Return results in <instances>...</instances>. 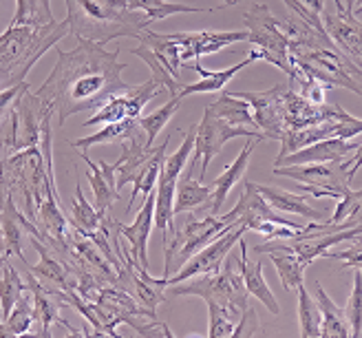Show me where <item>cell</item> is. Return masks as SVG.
Listing matches in <instances>:
<instances>
[{
    "label": "cell",
    "instance_id": "d6986e66",
    "mask_svg": "<svg viewBox=\"0 0 362 338\" xmlns=\"http://www.w3.org/2000/svg\"><path fill=\"white\" fill-rule=\"evenodd\" d=\"M252 255H267L269 261L274 263V268H276V274L281 279V286L285 292H298L303 286H305V268H307V263H303L294 252H289V250H283V247L274 245V243H261L257 247H252L250 250Z\"/></svg>",
    "mask_w": 362,
    "mask_h": 338
},
{
    "label": "cell",
    "instance_id": "277c9868",
    "mask_svg": "<svg viewBox=\"0 0 362 338\" xmlns=\"http://www.w3.org/2000/svg\"><path fill=\"white\" fill-rule=\"evenodd\" d=\"M170 288L173 294L177 296H199L206 303H230L239 310H245L250 305V292L245 290L243 276L237 265V257L230 255L216 272L192 276Z\"/></svg>",
    "mask_w": 362,
    "mask_h": 338
},
{
    "label": "cell",
    "instance_id": "4dcf8cb0",
    "mask_svg": "<svg viewBox=\"0 0 362 338\" xmlns=\"http://www.w3.org/2000/svg\"><path fill=\"white\" fill-rule=\"evenodd\" d=\"M168 144H170V135H166L164 144H159V151L155 153V157L148 162V166L137 175V180L133 182V192H131L129 206H126V212L133 210V204H135V199L139 197V194L146 197L148 192L155 190L157 180H159V173H161V166H164V159H166V153H168Z\"/></svg>",
    "mask_w": 362,
    "mask_h": 338
},
{
    "label": "cell",
    "instance_id": "44dd1931",
    "mask_svg": "<svg viewBox=\"0 0 362 338\" xmlns=\"http://www.w3.org/2000/svg\"><path fill=\"white\" fill-rule=\"evenodd\" d=\"M199 159L190 157V162L186 166V175L177 180V188H175V217L186 215L190 210L197 208H210L212 204V186H206L202 182H197L192 173L197 168Z\"/></svg>",
    "mask_w": 362,
    "mask_h": 338
},
{
    "label": "cell",
    "instance_id": "ac0fdd59",
    "mask_svg": "<svg viewBox=\"0 0 362 338\" xmlns=\"http://www.w3.org/2000/svg\"><path fill=\"white\" fill-rule=\"evenodd\" d=\"M239 250H241V255L237 257V265H239V272H241V276H243L245 290L250 292V296L259 298L261 303L269 310V314L279 316V314H281L279 301H276L274 292L269 290L267 281H265V276H263V259L250 261V247H247V243L243 241V237L239 239Z\"/></svg>",
    "mask_w": 362,
    "mask_h": 338
},
{
    "label": "cell",
    "instance_id": "d6a6232c",
    "mask_svg": "<svg viewBox=\"0 0 362 338\" xmlns=\"http://www.w3.org/2000/svg\"><path fill=\"white\" fill-rule=\"evenodd\" d=\"M181 95H173L164 106H159L157 111H153V113H146V115H141L139 120H137V124H139V129L146 133V146H153L155 144V139H157V135L164 131L166 127H168V122L177 115V111L181 109Z\"/></svg>",
    "mask_w": 362,
    "mask_h": 338
},
{
    "label": "cell",
    "instance_id": "ffe728a7",
    "mask_svg": "<svg viewBox=\"0 0 362 338\" xmlns=\"http://www.w3.org/2000/svg\"><path fill=\"white\" fill-rule=\"evenodd\" d=\"M259 144H261V139H247L245 144H243V148H241V153L237 155V159L230 162L226 166V170L212 182V204H210L212 215H219L223 204H226V199H228L230 190L243 180V175H245V170H247V166L252 162V153H255V148Z\"/></svg>",
    "mask_w": 362,
    "mask_h": 338
},
{
    "label": "cell",
    "instance_id": "d4e9b609",
    "mask_svg": "<svg viewBox=\"0 0 362 338\" xmlns=\"http://www.w3.org/2000/svg\"><path fill=\"white\" fill-rule=\"evenodd\" d=\"M316 303L322 314V325H320V336L327 338H349L351 327L347 321V314L340 305H336V301L327 294V290L322 288V283L316 281Z\"/></svg>",
    "mask_w": 362,
    "mask_h": 338
},
{
    "label": "cell",
    "instance_id": "1f68e13d",
    "mask_svg": "<svg viewBox=\"0 0 362 338\" xmlns=\"http://www.w3.org/2000/svg\"><path fill=\"white\" fill-rule=\"evenodd\" d=\"M131 53H133V56H137L139 60H144V62H146V66L151 69V78L161 86V88H164V91L173 98V95H179L181 93V88H184V84H181V80L179 78H175L173 74H170V71L164 66V62H161L157 56H155V51L153 49H148L146 45H137V47H133L131 49Z\"/></svg>",
    "mask_w": 362,
    "mask_h": 338
},
{
    "label": "cell",
    "instance_id": "9c48e42d",
    "mask_svg": "<svg viewBox=\"0 0 362 338\" xmlns=\"http://www.w3.org/2000/svg\"><path fill=\"white\" fill-rule=\"evenodd\" d=\"M245 233H247V226L241 223L239 219H234V223L226 230V233H221L214 241H210L204 250L192 255L173 276H168V286H177V283H184V281L199 276V274L216 272L223 265V261L228 259L230 250L239 243V239Z\"/></svg>",
    "mask_w": 362,
    "mask_h": 338
},
{
    "label": "cell",
    "instance_id": "2e32d148",
    "mask_svg": "<svg viewBox=\"0 0 362 338\" xmlns=\"http://www.w3.org/2000/svg\"><path fill=\"white\" fill-rule=\"evenodd\" d=\"M228 221H234V219H239L241 223L247 226V230H252L257 223L261 221H276V223H292V221H287L285 217L279 215V210L272 208L265 197L259 192L257 184L255 182H245L243 186V192H241V197H239V204L234 206L228 215H223Z\"/></svg>",
    "mask_w": 362,
    "mask_h": 338
},
{
    "label": "cell",
    "instance_id": "d590c367",
    "mask_svg": "<svg viewBox=\"0 0 362 338\" xmlns=\"http://www.w3.org/2000/svg\"><path fill=\"white\" fill-rule=\"evenodd\" d=\"M298 294V323H300V336L303 338H316L320 336L322 314L316 303V298L310 296L305 286L296 292Z\"/></svg>",
    "mask_w": 362,
    "mask_h": 338
},
{
    "label": "cell",
    "instance_id": "bcb514c9",
    "mask_svg": "<svg viewBox=\"0 0 362 338\" xmlns=\"http://www.w3.org/2000/svg\"><path fill=\"white\" fill-rule=\"evenodd\" d=\"M0 237H3V223H0Z\"/></svg>",
    "mask_w": 362,
    "mask_h": 338
},
{
    "label": "cell",
    "instance_id": "f1b7e54d",
    "mask_svg": "<svg viewBox=\"0 0 362 338\" xmlns=\"http://www.w3.org/2000/svg\"><path fill=\"white\" fill-rule=\"evenodd\" d=\"M336 202L338 204L327 221L332 226H338L340 230L362 228V188L360 190L345 188L338 194Z\"/></svg>",
    "mask_w": 362,
    "mask_h": 338
},
{
    "label": "cell",
    "instance_id": "74e56055",
    "mask_svg": "<svg viewBox=\"0 0 362 338\" xmlns=\"http://www.w3.org/2000/svg\"><path fill=\"white\" fill-rule=\"evenodd\" d=\"M283 3L292 9L303 23L314 27L320 33H327L322 25V11H325V0H283Z\"/></svg>",
    "mask_w": 362,
    "mask_h": 338
},
{
    "label": "cell",
    "instance_id": "3957f363",
    "mask_svg": "<svg viewBox=\"0 0 362 338\" xmlns=\"http://www.w3.org/2000/svg\"><path fill=\"white\" fill-rule=\"evenodd\" d=\"M69 35V21L49 25H18L0 33V84L5 88L27 82V74L49 49Z\"/></svg>",
    "mask_w": 362,
    "mask_h": 338
},
{
    "label": "cell",
    "instance_id": "30bf717a",
    "mask_svg": "<svg viewBox=\"0 0 362 338\" xmlns=\"http://www.w3.org/2000/svg\"><path fill=\"white\" fill-rule=\"evenodd\" d=\"M159 93H166V91L151 78L148 82L133 86L129 93H119V95H113L111 100H106L82 127L90 129V127H100V124H113L122 120H139L144 106L151 100H155Z\"/></svg>",
    "mask_w": 362,
    "mask_h": 338
},
{
    "label": "cell",
    "instance_id": "6da1fadb",
    "mask_svg": "<svg viewBox=\"0 0 362 338\" xmlns=\"http://www.w3.org/2000/svg\"><path fill=\"white\" fill-rule=\"evenodd\" d=\"M119 49L108 51L102 42L78 40L64 51L58 49V60L49 78L35 93L58 115V127L76 113L98 111L113 95L129 93L133 84L124 82L126 62L119 60Z\"/></svg>",
    "mask_w": 362,
    "mask_h": 338
},
{
    "label": "cell",
    "instance_id": "52a82bcc",
    "mask_svg": "<svg viewBox=\"0 0 362 338\" xmlns=\"http://www.w3.org/2000/svg\"><path fill=\"white\" fill-rule=\"evenodd\" d=\"M272 173L298 182L303 194H310V197H318V199L322 197L338 199V194L351 184L345 159L342 162H320V164H300V166H274Z\"/></svg>",
    "mask_w": 362,
    "mask_h": 338
},
{
    "label": "cell",
    "instance_id": "83f0119b",
    "mask_svg": "<svg viewBox=\"0 0 362 338\" xmlns=\"http://www.w3.org/2000/svg\"><path fill=\"white\" fill-rule=\"evenodd\" d=\"M139 129L137 120H122V122H113L102 127L98 133L86 135L80 139H69V144L78 148V151H86L90 146H102V144H113V141H124L131 135H135V131Z\"/></svg>",
    "mask_w": 362,
    "mask_h": 338
},
{
    "label": "cell",
    "instance_id": "9a60e30c",
    "mask_svg": "<svg viewBox=\"0 0 362 338\" xmlns=\"http://www.w3.org/2000/svg\"><path fill=\"white\" fill-rule=\"evenodd\" d=\"M358 144H351V139H340V137H329L320 139L314 144L305 146L296 153H289L285 157H279L274 166H300V164H320V162H342L347 159Z\"/></svg>",
    "mask_w": 362,
    "mask_h": 338
},
{
    "label": "cell",
    "instance_id": "7bdbcfd3",
    "mask_svg": "<svg viewBox=\"0 0 362 338\" xmlns=\"http://www.w3.org/2000/svg\"><path fill=\"white\" fill-rule=\"evenodd\" d=\"M345 164H347V175H349V180H354L356 173L362 168V144L345 159Z\"/></svg>",
    "mask_w": 362,
    "mask_h": 338
},
{
    "label": "cell",
    "instance_id": "f35d334b",
    "mask_svg": "<svg viewBox=\"0 0 362 338\" xmlns=\"http://www.w3.org/2000/svg\"><path fill=\"white\" fill-rule=\"evenodd\" d=\"M345 314L351 327V336H362V272L356 270L354 274V290L345 305Z\"/></svg>",
    "mask_w": 362,
    "mask_h": 338
},
{
    "label": "cell",
    "instance_id": "5bb4252c",
    "mask_svg": "<svg viewBox=\"0 0 362 338\" xmlns=\"http://www.w3.org/2000/svg\"><path fill=\"white\" fill-rule=\"evenodd\" d=\"M325 31L334 45L362 71V23L347 11H322Z\"/></svg>",
    "mask_w": 362,
    "mask_h": 338
},
{
    "label": "cell",
    "instance_id": "836d02e7",
    "mask_svg": "<svg viewBox=\"0 0 362 338\" xmlns=\"http://www.w3.org/2000/svg\"><path fill=\"white\" fill-rule=\"evenodd\" d=\"M241 310L230 303H208V336L210 338H226L234 336L239 325Z\"/></svg>",
    "mask_w": 362,
    "mask_h": 338
},
{
    "label": "cell",
    "instance_id": "7a4b0ae2",
    "mask_svg": "<svg viewBox=\"0 0 362 338\" xmlns=\"http://www.w3.org/2000/svg\"><path fill=\"white\" fill-rule=\"evenodd\" d=\"M69 33L78 40L111 42L117 38H139L148 29V16L129 9V0H64Z\"/></svg>",
    "mask_w": 362,
    "mask_h": 338
},
{
    "label": "cell",
    "instance_id": "8d00e7d4",
    "mask_svg": "<svg viewBox=\"0 0 362 338\" xmlns=\"http://www.w3.org/2000/svg\"><path fill=\"white\" fill-rule=\"evenodd\" d=\"M5 323L11 332V336H23L29 334L31 325L35 323V314H33V296L27 290L21 298L16 301V305L11 308L9 316L5 318Z\"/></svg>",
    "mask_w": 362,
    "mask_h": 338
},
{
    "label": "cell",
    "instance_id": "ab89813d",
    "mask_svg": "<svg viewBox=\"0 0 362 338\" xmlns=\"http://www.w3.org/2000/svg\"><path fill=\"white\" fill-rule=\"evenodd\" d=\"M261 321H259V314L255 310V305H247L245 310H241V318H239V325L234 330V336H245L252 338L261 334Z\"/></svg>",
    "mask_w": 362,
    "mask_h": 338
},
{
    "label": "cell",
    "instance_id": "4fadbf2b",
    "mask_svg": "<svg viewBox=\"0 0 362 338\" xmlns=\"http://www.w3.org/2000/svg\"><path fill=\"white\" fill-rule=\"evenodd\" d=\"M113 228L119 233V237L129 239L131 243V255H133V261L139 263L141 268H151L148 263V239H151V230L155 226V190L148 192L146 197H144V204L137 212V217L131 226H126L117 219H111Z\"/></svg>",
    "mask_w": 362,
    "mask_h": 338
},
{
    "label": "cell",
    "instance_id": "f546056e",
    "mask_svg": "<svg viewBox=\"0 0 362 338\" xmlns=\"http://www.w3.org/2000/svg\"><path fill=\"white\" fill-rule=\"evenodd\" d=\"M27 290H29L27 281L18 274V270L9 263V259H5L3 265H0V316H3V321L9 316L16 301Z\"/></svg>",
    "mask_w": 362,
    "mask_h": 338
},
{
    "label": "cell",
    "instance_id": "ba28073f",
    "mask_svg": "<svg viewBox=\"0 0 362 338\" xmlns=\"http://www.w3.org/2000/svg\"><path fill=\"white\" fill-rule=\"evenodd\" d=\"M234 137H245V139H265L261 131L257 129H245V127H234V124L221 120L219 115H214L208 106L204 111L202 122L197 124V135H194V151L192 157L202 162V170H199V182L204 180L208 166L212 159L223 151V144Z\"/></svg>",
    "mask_w": 362,
    "mask_h": 338
},
{
    "label": "cell",
    "instance_id": "8992f818",
    "mask_svg": "<svg viewBox=\"0 0 362 338\" xmlns=\"http://www.w3.org/2000/svg\"><path fill=\"white\" fill-rule=\"evenodd\" d=\"M243 23L247 27V40L259 58L289 76V38L283 29V21H279L265 3H255L243 13Z\"/></svg>",
    "mask_w": 362,
    "mask_h": 338
},
{
    "label": "cell",
    "instance_id": "4316f807",
    "mask_svg": "<svg viewBox=\"0 0 362 338\" xmlns=\"http://www.w3.org/2000/svg\"><path fill=\"white\" fill-rule=\"evenodd\" d=\"M80 155H82L84 162L88 164L86 180H88V184H90V190H93L95 208H98L100 215H108V210H111L113 204L119 199V188L106 180L104 173H102V168H100V164L93 162V159H90V157L86 155V151H80Z\"/></svg>",
    "mask_w": 362,
    "mask_h": 338
},
{
    "label": "cell",
    "instance_id": "e575fe53",
    "mask_svg": "<svg viewBox=\"0 0 362 338\" xmlns=\"http://www.w3.org/2000/svg\"><path fill=\"white\" fill-rule=\"evenodd\" d=\"M51 0H16V11L9 27L18 25H49L53 23Z\"/></svg>",
    "mask_w": 362,
    "mask_h": 338
},
{
    "label": "cell",
    "instance_id": "e0dca14e",
    "mask_svg": "<svg viewBox=\"0 0 362 338\" xmlns=\"http://www.w3.org/2000/svg\"><path fill=\"white\" fill-rule=\"evenodd\" d=\"M261 58H259V53L255 51V49H250V53L247 56L241 60V62H237V64H232V66H228V69H223V71H208V69H204L199 62H188L184 69H190V71H194V74H199L202 76V80L199 82H194V84H184V88H181V98H188V95H194V93H221L223 88H226V84L239 74V71H243L245 66H250V64H255V62H259Z\"/></svg>",
    "mask_w": 362,
    "mask_h": 338
},
{
    "label": "cell",
    "instance_id": "f6af8a7d",
    "mask_svg": "<svg viewBox=\"0 0 362 338\" xmlns=\"http://www.w3.org/2000/svg\"><path fill=\"white\" fill-rule=\"evenodd\" d=\"M223 5H226V7H230V5H234V0H223Z\"/></svg>",
    "mask_w": 362,
    "mask_h": 338
},
{
    "label": "cell",
    "instance_id": "ee69618b",
    "mask_svg": "<svg viewBox=\"0 0 362 338\" xmlns=\"http://www.w3.org/2000/svg\"><path fill=\"white\" fill-rule=\"evenodd\" d=\"M358 13H362V5H360V7H356V9H354V16H358Z\"/></svg>",
    "mask_w": 362,
    "mask_h": 338
},
{
    "label": "cell",
    "instance_id": "5b68a950",
    "mask_svg": "<svg viewBox=\"0 0 362 338\" xmlns=\"http://www.w3.org/2000/svg\"><path fill=\"white\" fill-rule=\"evenodd\" d=\"M234 221H228L226 217L212 215V212H204V217H199V212H194L192 217L186 219L184 228H175L173 239L166 243V261H164V276H173L175 270H179L192 255L214 241L221 233L232 226Z\"/></svg>",
    "mask_w": 362,
    "mask_h": 338
},
{
    "label": "cell",
    "instance_id": "7c38bea8",
    "mask_svg": "<svg viewBox=\"0 0 362 338\" xmlns=\"http://www.w3.org/2000/svg\"><path fill=\"white\" fill-rule=\"evenodd\" d=\"M175 38L184 53V66L202 56H212L234 42L247 40V31H177Z\"/></svg>",
    "mask_w": 362,
    "mask_h": 338
},
{
    "label": "cell",
    "instance_id": "b9f144b4",
    "mask_svg": "<svg viewBox=\"0 0 362 338\" xmlns=\"http://www.w3.org/2000/svg\"><path fill=\"white\" fill-rule=\"evenodd\" d=\"M25 86H29V82H21V84H16V86L5 88V91H0V117H5L9 113V109L16 102V98L21 95V91H23Z\"/></svg>",
    "mask_w": 362,
    "mask_h": 338
},
{
    "label": "cell",
    "instance_id": "7dc6e473",
    "mask_svg": "<svg viewBox=\"0 0 362 338\" xmlns=\"http://www.w3.org/2000/svg\"><path fill=\"white\" fill-rule=\"evenodd\" d=\"M237 3H243V0H234V5H237Z\"/></svg>",
    "mask_w": 362,
    "mask_h": 338
},
{
    "label": "cell",
    "instance_id": "484cf974",
    "mask_svg": "<svg viewBox=\"0 0 362 338\" xmlns=\"http://www.w3.org/2000/svg\"><path fill=\"white\" fill-rule=\"evenodd\" d=\"M208 109L219 115L221 120L234 124V127H245V129H257V122H255V115H252V106L239 98L234 95L232 91H221V95L216 98L214 102L206 104ZM259 131V129H257Z\"/></svg>",
    "mask_w": 362,
    "mask_h": 338
},
{
    "label": "cell",
    "instance_id": "8fae6325",
    "mask_svg": "<svg viewBox=\"0 0 362 338\" xmlns=\"http://www.w3.org/2000/svg\"><path fill=\"white\" fill-rule=\"evenodd\" d=\"M283 91L285 86L279 84L269 91H232L234 95L243 98L252 106L257 129L265 139L281 141L285 135V120H283Z\"/></svg>",
    "mask_w": 362,
    "mask_h": 338
},
{
    "label": "cell",
    "instance_id": "cb8c5ba5",
    "mask_svg": "<svg viewBox=\"0 0 362 338\" xmlns=\"http://www.w3.org/2000/svg\"><path fill=\"white\" fill-rule=\"evenodd\" d=\"M69 226L74 233L82 237H90L98 230H111V215H100L95 206H90L84 197V190L80 184H76V199L71 204V217Z\"/></svg>",
    "mask_w": 362,
    "mask_h": 338
},
{
    "label": "cell",
    "instance_id": "60d3db41",
    "mask_svg": "<svg viewBox=\"0 0 362 338\" xmlns=\"http://www.w3.org/2000/svg\"><path fill=\"white\" fill-rule=\"evenodd\" d=\"M325 257L340 261V263L345 265V268H349V270H360V272H362V241L349 245L347 250H340V252H332V250H329Z\"/></svg>",
    "mask_w": 362,
    "mask_h": 338
},
{
    "label": "cell",
    "instance_id": "7402d4cb",
    "mask_svg": "<svg viewBox=\"0 0 362 338\" xmlns=\"http://www.w3.org/2000/svg\"><path fill=\"white\" fill-rule=\"evenodd\" d=\"M157 151H159V146L139 144L137 135H131L129 139H124L122 157L113 164L115 175H117V188H124L126 184H133L137 180V175L148 166V162L155 157Z\"/></svg>",
    "mask_w": 362,
    "mask_h": 338
},
{
    "label": "cell",
    "instance_id": "603a6c76",
    "mask_svg": "<svg viewBox=\"0 0 362 338\" xmlns=\"http://www.w3.org/2000/svg\"><path fill=\"white\" fill-rule=\"evenodd\" d=\"M257 188L265 197V202L279 212L298 215V217H305L310 221H325V215H327L325 210L310 206L307 197H303V194H298V192H289V190H283L276 186H263V184H257Z\"/></svg>",
    "mask_w": 362,
    "mask_h": 338
}]
</instances>
